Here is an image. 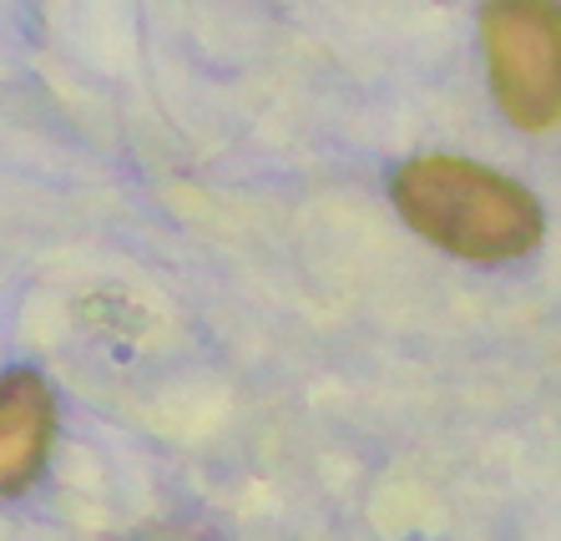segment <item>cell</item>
Masks as SVG:
<instances>
[{"instance_id":"cell-1","label":"cell","mask_w":561,"mask_h":541,"mask_svg":"<svg viewBox=\"0 0 561 541\" xmlns=\"http://www.w3.org/2000/svg\"><path fill=\"white\" fill-rule=\"evenodd\" d=\"M394 208L435 249L470 264L522 258L547 233V212L516 177L466 158H415L394 172Z\"/></svg>"},{"instance_id":"cell-2","label":"cell","mask_w":561,"mask_h":541,"mask_svg":"<svg viewBox=\"0 0 561 541\" xmlns=\"http://www.w3.org/2000/svg\"><path fill=\"white\" fill-rule=\"evenodd\" d=\"M491 87L516 127L551 133L561 117V21L551 0H485Z\"/></svg>"},{"instance_id":"cell-3","label":"cell","mask_w":561,"mask_h":541,"mask_svg":"<svg viewBox=\"0 0 561 541\" xmlns=\"http://www.w3.org/2000/svg\"><path fill=\"white\" fill-rule=\"evenodd\" d=\"M56 440V395L36 370L0 375V502L26 496Z\"/></svg>"}]
</instances>
